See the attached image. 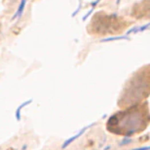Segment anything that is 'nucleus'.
I'll use <instances>...</instances> for the list:
<instances>
[{
  "instance_id": "nucleus-5",
  "label": "nucleus",
  "mask_w": 150,
  "mask_h": 150,
  "mask_svg": "<svg viewBox=\"0 0 150 150\" xmlns=\"http://www.w3.org/2000/svg\"><path fill=\"white\" fill-rule=\"evenodd\" d=\"M94 144H95V141H94V140H89V141L87 142L86 147H87V148H90V147L94 146Z\"/></svg>"
},
{
  "instance_id": "nucleus-1",
  "label": "nucleus",
  "mask_w": 150,
  "mask_h": 150,
  "mask_svg": "<svg viewBox=\"0 0 150 150\" xmlns=\"http://www.w3.org/2000/svg\"><path fill=\"white\" fill-rule=\"evenodd\" d=\"M149 122L148 104L139 103L111 116L107 121L106 129L114 134L130 136L143 132L148 127Z\"/></svg>"
},
{
  "instance_id": "nucleus-3",
  "label": "nucleus",
  "mask_w": 150,
  "mask_h": 150,
  "mask_svg": "<svg viewBox=\"0 0 150 150\" xmlns=\"http://www.w3.org/2000/svg\"><path fill=\"white\" fill-rule=\"evenodd\" d=\"M149 140V136H148V134H146V135H144V136H140L139 138V142H141V143H144V142H147Z\"/></svg>"
},
{
  "instance_id": "nucleus-2",
  "label": "nucleus",
  "mask_w": 150,
  "mask_h": 150,
  "mask_svg": "<svg viewBox=\"0 0 150 150\" xmlns=\"http://www.w3.org/2000/svg\"><path fill=\"white\" fill-rule=\"evenodd\" d=\"M149 81V67L146 66L135 73L133 78L126 83V88L121 94L120 100L118 101V106L127 108L139 104L143 98L148 97Z\"/></svg>"
},
{
  "instance_id": "nucleus-6",
  "label": "nucleus",
  "mask_w": 150,
  "mask_h": 150,
  "mask_svg": "<svg viewBox=\"0 0 150 150\" xmlns=\"http://www.w3.org/2000/svg\"><path fill=\"white\" fill-rule=\"evenodd\" d=\"M7 150H15V149H14L13 147H10V148H8V149H7Z\"/></svg>"
},
{
  "instance_id": "nucleus-4",
  "label": "nucleus",
  "mask_w": 150,
  "mask_h": 150,
  "mask_svg": "<svg viewBox=\"0 0 150 150\" xmlns=\"http://www.w3.org/2000/svg\"><path fill=\"white\" fill-rule=\"evenodd\" d=\"M25 0H21V5L20 7V9H19V16L21 15V12H23V6H25Z\"/></svg>"
}]
</instances>
